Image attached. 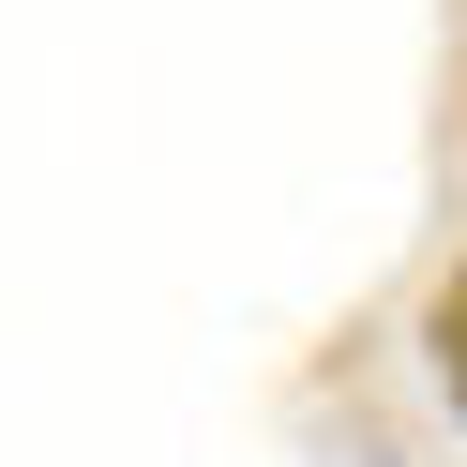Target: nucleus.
<instances>
[{
    "label": "nucleus",
    "instance_id": "f257e3e1",
    "mask_svg": "<svg viewBox=\"0 0 467 467\" xmlns=\"http://www.w3.org/2000/svg\"><path fill=\"white\" fill-rule=\"evenodd\" d=\"M422 377H437V407H452V437H467V256L422 286Z\"/></svg>",
    "mask_w": 467,
    "mask_h": 467
}]
</instances>
